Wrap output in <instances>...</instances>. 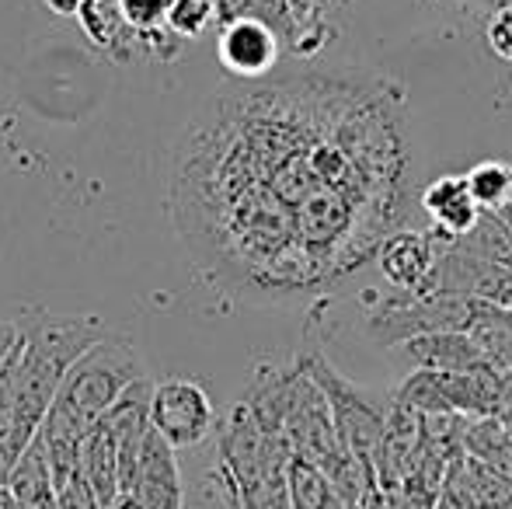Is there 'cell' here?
Returning a JSON list of instances; mask_svg holds the SVG:
<instances>
[{
    "instance_id": "cell-1",
    "label": "cell",
    "mask_w": 512,
    "mask_h": 509,
    "mask_svg": "<svg viewBox=\"0 0 512 509\" xmlns=\"http://www.w3.org/2000/svg\"><path fill=\"white\" fill-rule=\"evenodd\" d=\"M185 171L216 276L269 304L331 290L411 217L401 84L359 70L220 98Z\"/></svg>"
},
{
    "instance_id": "cell-2",
    "label": "cell",
    "mask_w": 512,
    "mask_h": 509,
    "mask_svg": "<svg viewBox=\"0 0 512 509\" xmlns=\"http://www.w3.org/2000/svg\"><path fill=\"white\" fill-rule=\"evenodd\" d=\"M21 339L14 346V367H18V398H14V429L11 454L14 461L21 450L39 436L49 408L63 387L77 360L105 339V321L95 314H49L28 311L18 321Z\"/></svg>"
},
{
    "instance_id": "cell-3",
    "label": "cell",
    "mask_w": 512,
    "mask_h": 509,
    "mask_svg": "<svg viewBox=\"0 0 512 509\" xmlns=\"http://www.w3.org/2000/svg\"><path fill=\"white\" fill-rule=\"evenodd\" d=\"M143 377L147 367L133 342L122 335H105L70 367L49 415L70 422L81 433H91V426H98L108 408Z\"/></svg>"
},
{
    "instance_id": "cell-4",
    "label": "cell",
    "mask_w": 512,
    "mask_h": 509,
    "mask_svg": "<svg viewBox=\"0 0 512 509\" xmlns=\"http://www.w3.org/2000/svg\"><path fill=\"white\" fill-rule=\"evenodd\" d=\"M297 360L304 363L307 374L314 377L317 387L324 391V398H328L331 419H335L342 447L373 471L377 468L380 443H384V433H387V408L391 405L377 401L366 387L352 384L349 377L338 374V370L324 360V353L317 346L300 353ZM373 478H377V471H373Z\"/></svg>"
},
{
    "instance_id": "cell-5",
    "label": "cell",
    "mask_w": 512,
    "mask_h": 509,
    "mask_svg": "<svg viewBox=\"0 0 512 509\" xmlns=\"http://www.w3.org/2000/svg\"><path fill=\"white\" fill-rule=\"evenodd\" d=\"M474 297L453 293H398V297H366V335L377 346H405L411 339L436 332H467Z\"/></svg>"
},
{
    "instance_id": "cell-6",
    "label": "cell",
    "mask_w": 512,
    "mask_h": 509,
    "mask_svg": "<svg viewBox=\"0 0 512 509\" xmlns=\"http://www.w3.org/2000/svg\"><path fill=\"white\" fill-rule=\"evenodd\" d=\"M499 377L502 370L495 367L474 370V374L415 370L391 398L415 408L418 415H464V419H481V415H495V405H499Z\"/></svg>"
},
{
    "instance_id": "cell-7",
    "label": "cell",
    "mask_w": 512,
    "mask_h": 509,
    "mask_svg": "<svg viewBox=\"0 0 512 509\" xmlns=\"http://www.w3.org/2000/svg\"><path fill=\"white\" fill-rule=\"evenodd\" d=\"M150 422L175 450L199 447L216 429V408L209 391L189 377H168L154 384Z\"/></svg>"
},
{
    "instance_id": "cell-8",
    "label": "cell",
    "mask_w": 512,
    "mask_h": 509,
    "mask_svg": "<svg viewBox=\"0 0 512 509\" xmlns=\"http://www.w3.org/2000/svg\"><path fill=\"white\" fill-rule=\"evenodd\" d=\"M279 49L283 39L276 35V28L258 18H237L230 25H220V39H216L223 70L237 81H262L279 63Z\"/></svg>"
},
{
    "instance_id": "cell-9",
    "label": "cell",
    "mask_w": 512,
    "mask_h": 509,
    "mask_svg": "<svg viewBox=\"0 0 512 509\" xmlns=\"http://www.w3.org/2000/svg\"><path fill=\"white\" fill-rule=\"evenodd\" d=\"M439 248L432 231H418V227H401V231L387 234L384 245L377 248V269L398 293H422L429 283L432 269L439 262Z\"/></svg>"
},
{
    "instance_id": "cell-10",
    "label": "cell",
    "mask_w": 512,
    "mask_h": 509,
    "mask_svg": "<svg viewBox=\"0 0 512 509\" xmlns=\"http://www.w3.org/2000/svg\"><path fill=\"white\" fill-rule=\"evenodd\" d=\"M418 206L429 217V231L443 245L464 241L485 217L471 185H467V175H443L436 182H429L422 189V196H418Z\"/></svg>"
},
{
    "instance_id": "cell-11",
    "label": "cell",
    "mask_w": 512,
    "mask_h": 509,
    "mask_svg": "<svg viewBox=\"0 0 512 509\" xmlns=\"http://www.w3.org/2000/svg\"><path fill=\"white\" fill-rule=\"evenodd\" d=\"M175 454L178 450L154 429L143 443L140 471H136V482L126 496H133L143 509H182L185 489Z\"/></svg>"
},
{
    "instance_id": "cell-12",
    "label": "cell",
    "mask_w": 512,
    "mask_h": 509,
    "mask_svg": "<svg viewBox=\"0 0 512 509\" xmlns=\"http://www.w3.org/2000/svg\"><path fill=\"white\" fill-rule=\"evenodd\" d=\"M405 356L418 370H439V374H474L492 363L478 349V342L467 332H436L422 335V339L405 342Z\"/></svg>"
},
{
    "instance_id": "cell-13",
    "label": "cell",
    "mask_w": 512,
    "mask_h": 509,
    "mask_svg": "<svg viewBox=\"0 0 512 509\" xmlns=\"http://www.w3.org/2000/svg\"><path fill=\"white\" fill-rule=\"evenodd\" d=\"M4 489L28 509H60L56 503V482H53V464H49V450L42 433L21 450L14 461L11 475H7Z\"/></svg>"
},
{
    "instance_id": "cell-14",
    "label": "cell",
    "mask_w": 512,
    "mask_h": 509,
    "mask_svg": "<svg viewBox=\"0 0 512 509\" xmlns=\"http://www.w3.org/2000/svg\"><path fill=\"white\" fill-rule=\"evenodd\" d=\"M81 464L84 475H88L91 489H95L98 503L105 509H112L122 496V482H119V447H115L112 433L98 422L91 426V433L81 443Z\"/></svg>"
},
{
    "instance_id": "cell-15",
    "label": "cell",
    "mask_w": 512,
    "mask_h": 509,
    "mask_svg": "<svg viewBox=\"0 0 512 509\" xmlns=\"http://www.w3.org/2000/svg\"><path fill=\"white\" fill-rule=\"evenodd\" d=\"M467 335L478 342L485 360L495 370H512V311L492 300H474V314Z\"/></svg>"
},
{
    "instance_id": "cell-16",
    "label": "cell",
    "mask_w": 512,
    "mask_h": 509,
    "mask_svg": "<svg viewBox=\"0 0 512 509\" xmlns=\"http://www.w3.org/2000/svg\"><path fill=\"white\" fill-rule=\"evenodd\" d=\"M77 21H81L84 35H88L98 49H105V53L119 56V53L140 49L136 46V32L129 28V21L122 18L119 0H84Z\"/></svg>"
},
{
    "instance_id": "cell-17",
    "label": "cell",
    "mask_w": 512,
    "mask_h": 509,
    "mask_svg": "<svg viewBox=\"0 0 512 509\" xmlns=\"http://www.w3.org/2000/svg\"><path fill=\"white\" fill-rule=\"evenodd\" d=\"M467 185H471L474 199L481 203L485 213H499L512 199V164L506 161H481L467 171Z\"/></svg>"
},
{
    "instance_id": "cell-18",
    "label": "cell",
    "mask_w": 512,
    "mask_h": 509,
    "mask_svg": "<svg viewBox=\"0 0 512 509\" xmlns=\"http://www.w3.org/2000/svg\"><path fill=\"white\" fill-rule=\"evenodd\" d=\"M216 18L213 0H175L168 11V28L178 39H199Z\"/></svg>"
},
{
    "instance_id": "cell-19",
    "label": "cell",
    "mask_w": 512,
    "mask_h": 509,
    "mask_svg": "<svg viewBox=\"0 0 512 509\" xmlns=\"http://www.w3.org/2000/svg\"><path fill=\"white\" fill-rule=\"evenodd\" d=\"M171 4L175 0H119V11L133 32H150V28L168 25Z\"/></svg>"
},
{
    "instance_id": "cell-20",
    "label": "cell",
    "mask_w": 512,
    "mask_h": 509,
    "mask_svg": "<svg viewBox=\"0 0 512 509\" xmlns=\"http://www.w3.org/2000/svg\"><path fill=\"white\" fill-rule=\"evenodd\" d=\"M485 39H488V46H492V53L499 56V60L512 63V0L492 11L488 28H485Z\"/></svg>"
},
{
    "instance_id": "cell-21",
    "label": "cell",
    "mask_w": 512,
    "mask_h": 509,
    "mask_svg": "<svg viewBox=\"0 0 512 509\" xmlns=\"http://www.w3.org/2000/svg\"><path fill=\"white\" fill-rule=\"evenodd\" d=\"M495 419L512 426V370H502L499 377V405H495Z\"/></svg>"
},
{
    "instance_id": "cell-22",
    "label": "cell",
    "mask_w": 512,
    "mask_h": 509,
    "mask_svg": "<svg viewBox=\"0 0 512 509\" xmlns=\"http://www.w3.org/2000/svg\"><path fill=\"white\" fill-rule=\"evenodd\" d=\"M46 7L53 14H60V18H77L84 7V0H46Z\"/></svg>"
},
{
    "instance_id": "cell-23",
    "label": "cell",
    "mask_w": 512,
    "mask_h": 509,
    "mask_svg": "<svg viewBox=\"0 0 512 509\" xmlns=\"http://www.w3.org/2000/svg\"><path fill=\"white\" fill-rule=\"evenodd\" d=\"M0 509H28V506H21L18 499L11 496L7 489H0Z\"/></svg>"
},
{
    "instance_id": "cell-24",
    "label": "cell",
    "mask_w": 512,
    "mask_h": 509,
    "mask_svg": "<svg viewBox=\"0 0 512 509\" xmlns=\"http://www.w3.org/2000/svg\"><path fill=\"white\" fill-rule=\"evenodd\" d=\"M460 4H471V7H492V11H495V7H502V4H506V0H460Z\"/></svg>"
},
{
    "instance_id": "cell-25",
    "label": "cell",
    "mask_w": 512,
    "mask_h": 509,
    "mask_svg": "<svg viewBox=\"0 0 512 509\" xmlns=\"http://www.w3.org/2000/svg\"><path fill=\"white\" fill-rule=\"evenodd\" d=\"M112 509H143L140 503H136L133 496H119V503H115Z\"/></svg>"
},
{
    "instance_id": "cell-26",
    "label": "cell",
    "mask_w": 512,
    "mask_h": 509,
    "mask_svg": "<svg viewBox=\"0 0 512 509\" xmlns=\"http://www.w3.org/2000/svg\"><path fill=\"white\" fill-rule=\"evenodd\" d=\"M499 213H502V217H512V199H509V206H502Z\"/></svg>"
},
{
    "instance_id": "cell-27",
    "label": "cell",
    "mask_w": 512,
    "mask_h": 509,
    "mask_svg": "<svg viewBox=\"0 0 512 509\" xmlns=\"http://www.w3.org/2000/svg\"><path fill=\"white\" fill-rule=\"evenodd\" d=\"M509 429H512V426H509Z\"/></svg>"
}]
</instances>
